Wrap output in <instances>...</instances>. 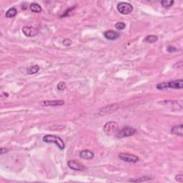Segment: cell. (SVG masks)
I'll list each match as a JSON object with an SVG mask.
<instances>
[{
    "label": "cell",
    "mask_w": 183,
    "mask_h": 183,
    "mask_svg": "<svg viewBox=\"0 0 183 183\" xmlns=\"http://www.w3.org/2000/svg\"><path fill=\"white\" fill-rule=\"evenodd\" d=\"M67 165L70 169L75 171H82L85 169V167L83 165L82 163L78 162L76 160H71L67 162Z\"/></svg>",
    "instance_id": "obj_9"
},
{
    "label": "cell",
    "mask_w": 183,
    "mask_h": 183,
    "mask_svg": "<svg viewBox=\"0 0 183 183\" xmlns=\"http://www.w3.org/2000/svg\"><path fill=\"white\" fill-rule=\"evenodd\" d=\"M118 157L122 161L130 163H136L139 161V157L136 155L129 154V153H120Z\"/></svg>",
    "instance_id": "obj_7"
},
{
    "label": "cell",
    "mask_w": 183,
    "mask_h": 183,
    "mask_svg": "<svg viewBox=\"0 0 183 183\" xmlns=\"http://www.w3.org/2000/svg\"><path fill=\"white\" fill-rule=\"evenodd\" d=\"M120 105L117 103H113V104H110L109 105L105 106V107L100 108L98 111V114L101 116L107 115V114H110L113 112H116L118 110Z\"/></svg>",
    "instance_id": "obj_3"
},
{
    "label": "cell",
    "mask_w": 183,
    "mask_h": 183,
    "mask_svg": "<svg viewBox=\"0 0 183 183\" xmlns=\"http://www.w3.org/2000/svg\"><path fill=\"white\" fill-rule=\"evenodd\" d=\"M80 157L84 160H92L94 157V154L93 152L89 150H82L79 152Z\"/></svg>",
    "instance_id": "obj_13"
},
{
    "label": "cell",
    "mask_w": 183,
    "mask_h": 183,
    "mask_svg": "<svg viewBox=\"0 0 183 183\" xmlns=\"http://www.w3.org/2000/svg\"><path fill=\"white\" fill-rule=\"evenodd\" d=\"M104 36L107 40H115L120 37V34L112 30L106 31L104 33Z\"/></svg>",
    "instance_id": "obj_11"
},
{
    "label": "cell",
    "mask_w": 183,
    "mask_h": 183,
    "mask_svg": "<svg viewBox=\"0 0 183 183\" xmlns=\"http://www.w3.org/2000/svg\"><path fill=\"white\" fill-rule=\"evenodd\" d=\"M29 8H30L31 11L35 13H40L42 10L41 6L40 4H37V3H32V4H31L30 6H29Z\"/></svg>",
    "instance_id": "obj_15"
},
{
    "label": "cell",
    "mask_w": 183,
    "mask_h": 183,
    "mask_svg": "<svg viewBox=\"0 0 183 183\" xmlns=\"http://www.w3.org/2000/svg\"><path fill=\"white\" fill-rule=\"evenodd\" d=\"M156 87L158 89H160V90L167 89V88L180 89L183 88V80L182 79H180L173 80V81L170 82H162L157 84Z\"/></svg>",
    "instance_id": "obj_1"
},
{
    "label": "cell",
    "mask_w": 183,
    "mask_h": 183,
    "mask_svg": "<svg viewBox=\"0 0 183 183\" xmlns=\"http://www.w3.org/2000/svg\"><path fill=\"white\" fill-rule=\"evenodd\" d=\"M175 179L177 182H183V175L182 174H177L175 176Z\"/></svg>",
    "instance_id": "obj_23"
},
{
    "label": "cell",
    "mask_w": 183,
    "mask_h": 183,
    "mask_svg": "<svg viewBox=\"0 0 183 183\" xmlns=\"http://www.w3.org/2000/svg\"><path fill=\"white\" fill-rule=\"evenodd\" d=\"M72 40H70V39H68V38H66L65 39V40H63L62 42V44L64 46H65V47H69V46H70L72 45Z\"/></svg>",
    "instance_id": "obj_22"
},
{
    "label": "cell",
    "mask_w": 183,
    "mask_h": 183,
    "mask_svg": "<svg viewBox=\"0 0 183 183\" xmlns=\"http://www.w3.org/2000/svg\"><path fill=\"white\" fill-rule=\"evenodd\" d=\"M64 104L65 102L63 100H45L40 102L42 106H61Z\"/></svg>",
    "instance_id": "obj_10"
},
{
    "label": "cell",
    "mask_w": 183,
    "mask_h": 183,
    "mask_svg": "<svg viewBox=\"0 0 183 183\" xmlns=\"http://www.w3.org/2000/svg\"><path fill=\"white\" fill-rule=\"evenodd\" d=\"M66 88V83L65 82H60L58 84H57V89L59 91H64Z\"/></svg>",
    "instance_id": "obj_20"
},
{
    "label": "cell",
    "mask_w": 183,
    "mask_h": 183,
    "mask_svg": "<svg viewBox=\"0 0 183 183\" xmlns=\"http://www.w3.org/2000/svg\"><path fill=\"white\" fill-rule=\"evenodd\" d=\"M118 124L116 122H108L104 125L103 131L107 135H112L118 130Z\"/></svg>",
    "instance_id": "obj_4"
},
{
    "label": "cell",
    "mask_w": 183,
    "mask_h": 183,
    "mask_svg": "<svg viewBox=\"0 0 183 183\" xmlns=\"http://www.w3.org/2000/svg\"><path fill=\"white\" fill-rule=\"evenodd\" d=\"M117 10L122 14H129L133 10V6L127 2H120L117 5Z\"/></svg>",
    "instance_id": "obj_6"
},
{
    "label": "cell",
    "mask_w": 183,
    "mask_h": 183,
    "mask_svg": "<svg viewBox=\"0 0 183 183\" xmlns=\"http://www.w3.org/2000/svg\"><path fill=\"white\" fill-rule=\"evenodd\" d=\"M40 69V66H38V65H33V66H31L30 67L27 69V72L28 74H36V73L38 72Z\"/></svg>",
    "instance_id": "obj_16"
},
{
    "label": "cell",
    "mask_w": 183,
    "mask_h": 183,
    "mask_svg": "<svg viewBox=\"0 0 183 183\" xmlns=\"http://www.w3.org/2000/svg\"><path fill=\"white\" fill-rule=\"evenodd\" d=\"M171 132L173 135H177V136L182 137L183 136V125L182 124L178 125H174L172 127Z\"/></svg>",
    "instance_id": "obj_12"
},
{
    "label": "cell",
    "mask_w": 183,
    "mask_h": 183,
    "mask_svg": "<svg viewBox=\"0 0 183 183\" xmlns=\"http://www.w3.org/2000/svg\"><path fill=\"white\" fill-rule=\"evenodd\" d=\"M136 130L132 127H125L122 128L120 132H117V137L119 138H123V137H127L132 136L136 133Z\"/></svg>",
    "instance_id": "obj_5"
},
{
    "label": "cell",
    "mask_w": 183,
    "mask_h": 183,
    "mask_svg": "<svg viewBox=\"0 0 183 183\" xmlns=\"http://www.w3.org/2000/svg\"><path fill=\"white\" fill-rule=\"evenodd\" d=\"M148 179H150V178L148 177H140V179H130V182H143V181H146V180H148Z\"/></svg>",
    "instance_id": "obj_21"
},
{
    "label": "cell",
    "mask_w": 183,
    "mask_h": 183,
    "mask_svg": "<svg viewBox=\"0 0 183 183\" xmlns=\"http://www.w3.org/2000/svg\"><path fill=\"white\" fill-rule=\"evenodd\" d=\"M45 143H54L58 147L60 150H64L65 148V145L64 143L63 140H62L60 137L56 136V135H47L43 137L42 138Z\"/></svg>",
    "instance_id": "obj_2"
},
{
    "label": "cell",
    "mask_w": 183,
    "mask_h": 183,
    "mask_svg": "<svg viewBox=\"0 0 183 183\" xmlns=\"http://www.w3.org/2000/svg\"><path fill=\"white\" fill-rule=\"evenodd\" d=\"M161 4L164 7H170L174 4V1L173 0H162L161 1Z\"/></svg>",
    "instance_id": "obj_18"
},
{
    "label": "cell",
    "mask_w": 183,
    "mask_h": 183,
    "mask_svg": "<svg viewBox=\"0 0 183 183\" xmlns=\"http://www.w3.org/2000/svg\"><path fill=\"white\" fill-rule=\"evenodd\" d=\"M17 9H15V8L12 7V8H10L9 9H8L7 11L6 12V17L7 18H12L14 17H15L16 15H17Z\"/></svg>",
    "instance_id": "obj_17"
},
{
    "label": "cell",
    "mask_w": 183,
    "mask_h": 183,
    "mask_svg": "<svg viewBox=\"0 0 183 183\" xmlns=\"http://www.w3.org/2000/svg\"><path fill=\"white\" fill-rule=\"evenodd\" d=\"M22 32L26 37H34V36L37 35L38 34L39 31L38 29L35 27H28V26H26V27H24L22 28Z\"/></svg>",
    "instance_id": "obj_8"
},
{
    "label": "cell",
    "mask_w": 183,
    "mask_h": 183,
    "mask_svg": "<svg viewBox=\"0 0 183 183\" xmlns=\"http://www.w3.org/2000/svg\"><path fill=\"white\" fill-rule=\"evenodd\" d=\"M125 27H126V24L122 22H117V24H115V28L117 29H118V30H123V29L125 28Z\"/></svg>",
    "instance_id": "obj_19"
},
{
    "label": "cell",
    "mask_w": 183,
    "mask_h": 183,
    "mask_svg": "<svg viewBox=\"0 0 183 183\" xmlns=\"http://www.w3.org/2000/svg\"><path fill=\"white\" fill-rule=\"evenodd\" d=\"M157 36L154 35V34H151V35H148L146 37H145V39L143 40V42H146V43H154V42H157Z\"/></svg>",
    "instance_id": "obj_14"
},
{
    "label": "cell",
    "mask_w": 183,
    "mask_h": 183,
    "mask_svg": "<svg viewBox=\"0 0 183 183\" xmlns=\"http://www.w3.org/2000/svg\"><path fill=\"white\" fill-rule=\"evenodd\" d=\"M75 8V6H73V7H72V8H70V9H67V10L66 11H65V14H63L62 16V17H65V16H67L68 15V13H70V12H71L73 10V9H74Z\"/></svg>",
    "instance_id": "obj_25"
},
{
    "label": "cell",
    "mask_w": 183,
    "mask_h": 183,
    "mask_svg": "<svg viewBox=\"0 0 183 183\" xmlns=\"http://www.w3.org/2000/svg\"><path fill=\"white\" fill-rule=\"evenodd\" d=\"M167 51L169 52H175L177 51V48L173 47V46H169V47H167Z\"/></svg>",
    "instance_id": "obj_24"
},
{
    "label": "cell",
    "mask_w": 183,
    "mask_h": 183,
    "mask_svg": "<svg viewBox=\"0 0 183 183\" xmlns=\"http://www.w3.org/2000/svg\"><path fill=\"white\" fill-rule=\"evenodd\" d=\"M8 152V150L6 148H1V155H4V152Z\"/></svg>",
    "instance_id": "obj_26"
}]
</instances>
